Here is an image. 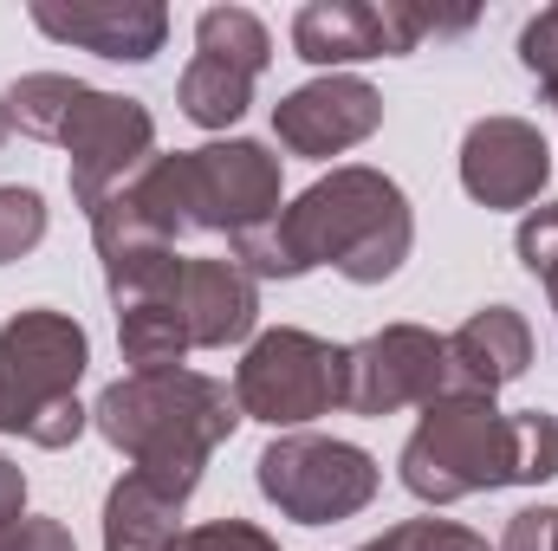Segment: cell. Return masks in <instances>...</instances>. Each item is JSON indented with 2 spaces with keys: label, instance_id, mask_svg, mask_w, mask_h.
<instances>
[{
  "label": "cell",
  "instance_id": "obj_19",
  "mask_svg": "<svg viewBox=\"0 0 558 551\" xmlns=\"http://www.w3.org/2000/svg\"><path fill=\"white\" fill-rule=\"evenodd\" d=\"M85 91H92V85L72 78V72H26V78H13V85L0 91L7 131H20V137H33V143H59Z\"/></svg>",
  "mask_w": 558,
  "mask_h": 551
},
{
  "label": "cell",
  "instance_id": "obj_8",
  "mask_svg": "<svg viewBox=\"0 0 558 551\" xmlns=\"http://www.w3.org/2000/svg\"><path fill=\"white\" fill-rule=\"evenodd\" d=\"M448 396V338L428 325H384L357 344H344V409L351 415H403Z\"/></svg>",
  "mask_w": 558,
  "mask_h": 551
},
{
  "label": "cell",
  "instance_id": "obj_23",
  "mask_svg": "<svg viewBox=\"0 0 558 551\" xmlns=\"http://www.w3.org/2000/svg\"><path fill=\"white\" fill-rule=\"evenodd\" d=\"M377 551H500V546H487L481 532H468L454 519H403L377 539Z\"/></svg>",
  "mask_w": 558,
  "mask_h": 551
},
{
  "label": "cell",
  "instance_id": "obj_4",
  "mask_svg": "<svg viewBox=\"0 0 558 551\" xmlns=\"http://www.w3.org/2000/svg\"><path fill=\"white\" fill-rule=\"evenodd\" d=\"M92 370V338L72 311L26 305L0 325V434H20L46 454L72 448L92 409L78 403V383Z\"/></svg>",
  "mask_w": 558,
  "mask_h": 551
},
{
  "label": "cell",
  "instance_id": "obj_1",
  "mask_svg": "<svg viewBox=\"0 0 558 551\" xmlns=\"http://www.w3.org/2000/svg\"><path fill=\"white\" fill-rule=\"evenodd\" d=\"M397 480L422 506H454L500 487H546L558 480V415L500 409L487 396H441L416 415Z\"/></svg>",
  "mask_w": 558,
  "mask_h": 551
},
{
  "label": "cell",
  "instance_id": "obj_21",
  "mask_svg": "<svg viewBox=\"0 0 558 551\" xmlns=\"http://www.w3.org/2000/svg\"><path fill=\"white\" fill-rule=\"evenodd\" d=\"M46 228H52L46 195L26 188V182H0V267L26 260V254L46 241Z\"/></svg>",
  "mask_w": 558,
  "mask_h": 551
},
{
  "label": "cell",
  "instance_id": "obj_6",
  "mask_svg": "<svg viewBox=\"0 0 558 551\" xmlns=\"http://www.w3.org/2000/svg\"><path fill=\"white\" fill-rule=\"evenodd\" d=\"M228 390L241 403V421H260L274 434L312 428L318 415L344 409V344L299 331V325L254 331Z\"/></svg>",
  "mask_w": 558,
  "mask_h": 551
},
{
  "label": "cell",
  "instance_id": "obj_3",
  "mask_svg": "<svg viewBox=\"0 0 558 551\" xmlns=\"http://www.w3.org/2000/svg\"><path fill=\"white\" fill-rule=\"evenodd\" d=\"M279 234L292 241L305 273L331 267L351 285H390L416 254V208L397 175L371 162H338L279 208Z\"/></svg>",
  "mask_w": 558,
  "mask_h": 551
},
{
  "label": "cell",
  "instance_id": "obj_22",
  "mask_svg": "<svg viewBox=\"0 0 558 551\" xmlns=\"http://www.w3.org/2000/svg\"><path fill=\"white\" fill-rule=\"evenodd\" d=\"M520 72L539 85V98L546 105H558V7H546V13H533L526 26H520Z\"/></svg>",
  "mask_w": 558,
  "mask_h": 551
},
{
  "label": "cell",
  "instance_id": "obj_29",
  "mask_svg": "<svg viewBox=\"0 0 558 551\" xmlns=\"http://www.w3.org/2000/svg\"><path fill=\"white\" fill-rule=\"evenodd\" d=\"M539 285H546V305H553V318H558V273H546Z\"/></svg>",
  "mask_w": 558,
  "mask_h": 551
},
{
  "label": "cell",
  "instance_id": "obj_26",
  "mask_svg": "<svg viewBox=\"0 0 558 551\" xmlns=\"http://www.w3.org/2000/svg\"><path fill=\"white\" fill-rule=\"evenodd\" d=\"M0 551H78L72 526L52 513H26L20 526H0Z\"/></svg>",
  "mask_w": 558,
  "mask_h": 551
},
{
  "label": "cell",
  "instance_id": "obj_7",
  "mask_svg": "<svg viewBox=\"0 0 558 551\" xmlns=\"http://www.w3.org/2000/svg\"><path fill=\"white\" fill-rule=\"evenodd\" d=\"M189 234H247L286 208V156L254 137H215L202 149H175Z\"/></svg>",
  "mask_w": 558,
  "mask_h": 551
},
{
  "label": "cell",
  "instance_id": "obj_18",
  "mask_svg": "<svg viewBox=\"0 0 558 551\" xmlns=\"http://www.w3.org/2000/svg\"><path fill=\"white\" fill-rule=\"evenodd\" d=\"M118 351L131 364V377H162L189 364V318L182 298H149V305H124L118 311Z\"/></svg>",
  "mask_w": 558,
  "mask_h": 551
},
{
  "label": "cell",
  "instance_id": "obj_5",
  "mask_svg": "<svg viewBox=\"0 0 558 551\" xmlns=\"http://www.w3.org/2000/svg\"><path fill=\"white\" fill-rule=\"evenodd\" d=\"M254 487L292 526H344V519L371 513V500L384 493V467L371 448H357L344 434L292 428V434H274L260 448Z\"/></svg>",
  "mask_w": 558,
  "mask_h": 551
},
{
  "label": "cell",
  "instance_id": "obj_16",
  "mask_svg": "<svg viewBox=\"0 0 558 551\" xmlns=\"http://www.w3.org/2000/svg\"><path fill=\"white\" fill-rule=\"evenodd\" d=\"M182 506L189 500L162 493L137 467H124L105 493V551H169L182 539Z\"/></svg>",
  "mask_w": 558,
  "mask_h": 551
},
{
  "label": "cell",
  "instance_id": "obj_15",
  "mask_svg": "<svg viewBox=\"0 0 558 551\" xmlns=\"http://www.w3.org/2000/svg\"><path fill=\"white\" fill-rule=\"evenodd\" d=\"M182 318H189V344L195 351L254 344V331H260V285L228 254L221 260H189L182 267Z\"/></svg>",
  "mask_w": 558,
  "mask_h": 551
},
{
  "label": "cell",
  "instance_id": "obj_13",
  "mask_svg": "<svg viewBox=\"0 0 558 551\" xmlns=\"http://www.w3.org/2000/svg\"><path fill=\"white\" fill-rule=\"evenodd\" d=\"M26 20L52 46H78L105 65H149L169 46V7L156 0H33Z\"/></svg>",
  "mask_w": 558,
  "mask_h": 551
},
{
  "label": "cell",
  "instance_id": "obj_31",
  "mask_svg": "<svg viewBox=\"0 0 558 551\" xmlns=\"http://www.w3.org/2000/svg\"><path fill=\"white\" fill-rule=\"evenodd\" d=\"M357 551H377V539H371V546H357Z\"/></svg>",
  "mask_w": 558,
  "mask_h": 551
},
{
  "label": "cell",
  "instance_id": "obj_25",
  "mask_svg": "<svg viewBox=\"0 0 558 551\" xmlns=\"http://www.w3.org/2000/svg\"><path fill=\"white\" fill-rule=\"evenodd\" d=\"M513 254H520V267H526L533 279L558 273V201H539V208L520 215V228H513Z\"/></svg>",
  "mask_w": 558,
  "mask_h": 551
},
{
  "label": "cell",
  "instance_id": "obj_17",
  "mask_svg": "<svg viewBox=\"0 0 558 551\" xmlns=\"http://www.w3.org/2000/svg\"><path fill=\"white\" fill-rule=\"evenodd\" d=\"M254 72H241V65H221V59H189L182 65V78H175V111L195 124V131H215V137H228L241 118H247V105H254Z\"/></svg>",
  "mask_w": 558,
  "mask_h": 551
},
{
  "label": "cell",
  "instance_id": "obj_2",
  "mask_svg": "<svg viewBox=\"0 0 558 551\" xmlns=\"http://www.w3.org/2000/svg\"><path fill=\"white\" fill-rule=\"evenodd\" d=\"M92 428L137 467L143 480H156L175 500H195L208 461L234 441L241 403L221 377L208 370H162V377H118L98 390Z\"/></svg>",
  "mask_w": 558,
  "mask_h": 551
},
{
  "label": "cell",
  "instance_id": "obj_9",
  "mask_svg": "<svg viewBox=\"0 0 558 551\" xmlns=\"http://www.w3.org/2000/svg\"><path fill=\"white\" fill-rule=\"evenodd\" d=\"M65 182H72V201L85 215H98L118 188H131L143 162L156 156V118L143 98H124V91H85L72 124H65Z\"/></svg>",
  "mask_w": 558,
  "mask_h": 551
},
{
  "label": "cell",
  "instance_id": "obj_11",
  "mask_svg": "<svg viewBox=\"0 0 558 551\" xmlns=\"http://www.w3.org/2000/svg\"><path fill=\"white\" fill-rule=\"evenodd\" d=\"M461 188L468 201L494 208V215H526L546 201V182H553V143L533 118H513V111H494V118H474L468 137H461Z\"/></svg>",
  "mask_w": 558,
  "mask_h": 551
},
{
  "label": "cell",
  "instance_id": "obj_12",
  "mask_svg": "<svg viewBox=\"0 0 558 551\" xmlns=\"http://www.w3.org/2000/svg\"><path fill=\"white\" fill-rule=\"evenodd\" d=\"M377 131H384V91L357 72H318L274 105V143L305 162H331Z\"/></svg>",
  "mask_w": 558,
  "mask_h": 551
},
{
  "label": "cell",
  "instance_id": "obj_28",
  "mask_svg": "<svg viewBox=\"0 0 558 551\" xmlns=\"http://www.w3.org/2000/svg\"><path fill=\"white\" fill-rule=\"evenodd\" d=\"M20 519H26V474L20 461L0 454V526H20Z\"/></svg>",
  "mask_w": 558,
  "mask_h": 551
},
{
  "label": "cell",
  "instance_id": "obj_20",
  "mask_svg": "<svg viewBox=\"0 0 558 551\" xmlns=\"http://www.w3.org/2000/svg\"><path fill=\"white\" fill-rule=\"evenodd\" d=\"M195 52L260 78L274 65V33H267V20L254 7H202L195 13Z\"/></svg>",
  "mask_w": 558,
  "mask_h": 551
},
{
  "label": "cell",
  "instance_id": "obj_30",
  "mask_svg": "<svg viewBox=\"0 0 558 551\" xmlns=\"http://www.w3.org/2000/svg\"><path fill=\"white\" fill-rule=\"evenodd\" d=\"M7 137H13V131H7V105H0V143H7Z\"/></svg>",
  "mask_w": 558,
  "mask_h": 551
},
{
  "label": "cell",
  "instance_id": "obj_10",
  "mask_svg": "<svg viewBox=\"0 0 558 551\" xmlns=\"http://www.w3.org/2000/svg\"><path fill=\"white\" fill-rule=\"evenodd\" d=\"M428 39L416 0H305L292 13V52L312 72H351L364 59H410Z\"/></svg>",
  "mask_w": 558,
  "mask_h": 551
},
{
  "label": "cell",
  "instance_id": "obj_27",
  "mask_svg": "<svg viewBox=\"0 0 558 551\" xmlns=\"http://www.w3.org/2000/svg\"><path fill=\"white\" fill-rule=\"evenodd\" d=\"M500 551H558V506H520L500 532Z\"/></svg>",
  "mask_w": 558,
  "mask_h": 551
},
{
  "label": "cell",
  "instance_id": "obj_14",
  "mask_svg": "<svg viewBox=\"0 0 558 551\" xmlns=\"http://www.w3.org/2000/svg\"><path fill=\"white\" fill-rule=\"evenodd\" d=\"M533 370V325L513 305H481L448 331V396H500Z\"/></svg>",
  "mask_w": 558,
  "mask_h": 551
},
{
  "label": "cell",
  "instance_id": "obj_24",
  "mask_svg": "<svg viewBox=\"0 0 558 551\" xmlns=\"http://www.w3.org/2000/svg\"><path fill=\"white\" fill-rule=\"evenodd\" d=\"M169 551H279V539L254 519H202V526H182V539Z\"/></svg>",
  "mask_w": 558,
  "mask_h": 551
},
{
  "label": "cell",
  "instance_id": "obj_32",
  "mask_svg": "<svg viewBox=\"0 0 558 551\" xmlns=\"http://www.w3.org/2000/svg\"><path fill=\"white\" fill-rule=\"evenodd\" d=\"M553 111H558V105H553Z\"/></svg>",
  "mask_w": 558,
  "mask_h": 551
}]
</instances>
